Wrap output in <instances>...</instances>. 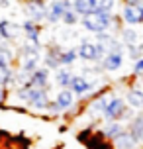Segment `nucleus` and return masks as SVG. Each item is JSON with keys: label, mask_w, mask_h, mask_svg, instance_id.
<instances>
[{"label": "nucleus", "mask_w": 143, "mask_h": 149, "mask_svg": "<svg viewBox=\"0 0 143 149\" xmlns=\"http://www.w3.org/2000/svg\"><path fill=\"white\" fill-rule=\"evenodd\" d=\"M121 18L118 20L114 14L108 12H92L88 16L81 18V26L90 33H102V31H112L116 28H121Z\"/></svg>", "instance_id": "1"}, {"label": "nucleus", "mask_w": 143, "mask_h": 149, "mask_svg": "<svg viewBox=\"0 0 143 149\" xmlns=\"http://www.w3.org/2000/svg\"><path fill=\"white\" fill-rule=\"evenodd\" d=\"M16 98L18 102L28 104L31 110H47L49 106V92L43 88H33V86H22L16 88Z\"/></svg>", "instance_id": "2"}, {"label": "nucleus", "mask_w": 143, "mask_h": 149, "mask_svg": "<svg viewBox=\"0 0 143 149\" xmlns=\"http://www.w3.org/2000/svg\"><path fill=\"white\" fill-rule=\"evenodd\" d=\"M39 61H41V51H39V45H33L31 41L26 39V43L20 47L18 53V69L24 73H33L39 67Z\"/></svg>", "instance_id": "3"}, {"label": "nucleus", "mask_w": 143, "mask_h": 149, "mask_svg": "<svg viewBox=\"0 0 143 149\" xmlns=\"http://www.w3.org/2000/svg\"><path fill=\"white\" fill-rule=\"evenodd\" d=\"M76 53H78V59L83 61H90V63H100V61L106 57L108 53V47H106L102 41H81L78 47H76Z\"/></svg>", "instance_id": "4"}, {"label": "nucleus", "mask_w": 143, "mask_h": 149, "mask_svg": "<svg viewBox=\"0 0 143 149\" xmlns=\"http://www.w3.org/2000/svg\"><path fill=\"white\" fill-rule=\"evenodd\" d=\"M124 57H126V53H124V45L121 47H114L110 51L106 53V57L100 61V69L106 71V73H116V71H120L121 65H124Z\"/></svg>", "instance_id": "5"}, {"label": "nucleus", "mask_w": 143, "mask_h": 149, "mask_svg": "<svg viewBox=\"0 0 143 149\" xmlns=\"http://www.w3.org/2000/svg\"><path fill=\"white\" fill-rule=\"evenodd\" d=\"M120 18L124 26H143V6L141 4H124Z\"/></svg>", "instance_id": "6"}, {"label": "nucleus", "mask_w": 143, "mask_h": 149, "mask_svg": "<svg viewBox=\"0 0 143 149\" xmlns=\"http://www.w3.org/2000/svg\"><path fill=\"white\" fill-rule=\"evenodd\" d=\"M112 96L114 94H110V92H96V98H92L90 102L86 104V114H88L90 118H94V120L102 118L106 106H108V102H110Z\"/></svg>", "instance_id": "7"}, {"label": "nucleus", "mask_w": 143, "mask_h": 149, "mask_svg": "<svg viewBox=\"0 0 143 149\" xmlns=\"http://www.w3.org/2000/svg\"><path fill=\"white\" fill-rule=\"evenodd\" d=\"M24 12L28 16V20H33V22H45L47 18V4L45 0H28L24 4Z\"/></svg>", "instance_id": "8"}, {"label": "nucleus", "mask_w": 143, "mask_h": 149, "mask_svg": "<svg viewBox=\"0 0 143 149\" xmlns=\"http://www.w3.org/2000/svg\"><path fill=\"white\" fill-rule=\"evenodd\" d=\"M71 8V0H51L47 4V24H59L63 20V14Z\"/></svg>", "instance_id": "9"}, {"label": "nucleus", "mask_w": 143, "mask_h": 149, "mask_svg": "<svg viewBox=\"0 0 143 149\" xmlns=\"http://www.w3.org/2000/svg\"><path fill=\"white\" fill-rule=\"evenodd\" d=\"M69 88L73 90L76 96H86L90 92H96L94 81H88L84 74H73V81L69 84Z\"/></svg>", "instance_id": "10"}, {"label": "nucleus", "mask_w": 143, "mask_h": 149, "mask_svg": "<svg viewBox=\"0 0 143 149\" xmlns=\"http://www.w3.org/2000/svg\"><path fill=\"white\" fill-rule=\"evenodd\" d=\"M0 28H2V36H4V41L12 43V41H18L20 36H24L22 24H16L12 20H0Z\"/></svg>", "instance_id": "11"}, {"label": "nucleus", "mask_w": 143, "mask_h": 149, "mask_svg": "<svg viewBox=\"0 0 143 149\" xmlns=\"http://www.w3.org/2000/svg\"><path fill=\"white\" fill-rule=\"evenodd\" d=\"M55 104L59 106L61 114H63V112H69L76 104V94L71 88H59L57 96H55Z\"/></svg>", "instance_id": "12"}, {"label": "nucleus", "mask_w": 143, "mask_h": 149, "mask_svg": "<svg viewBox=\"0 0 143 149\" xmlns=\"http://www.w3.org/2000/svg\"><path fill=\"white\" fill-rule=\"evenodd\" d=\"M120 39L126 47H133V45H141V33L137 31V26H124L120 28Z\"/></svg>", "instance_id": "13"}, {"label": "nucleus", "mask_w": 143, "mask_h": 149, "mask_svg": "<svg viewBox=\"0 0 143 149\" xmlns=\"http://www.w3.org/2000/svg\"><path fill=\"white\" fill-rule=\"evenodd\" d=\"M28 86L49 90V69H47V67H37L33 73H31L30 84H28Z\"/></svg>", "instance_id": "14"}, {"label": "nucleus", "mask_w": 143, "mask_h": 149, "mask_svg": "<svg viewBox=\"0 0 143 149\" xmlns=\"http://www.w3.org/2000/svg\"><path fill=\"white\" fill-rule=\"evenodd\" d=\"M22 30H24V36L28 41H31L33 45H39V33H41V28H39L37 22H33V20H24L22 22Z\"/></svg>", "instance_id": "15"}, {"label": "nucleus", "mask_w": 143, "mask_h": 149, "mask_svg": "<svg viewBox=\"0 0 143 149\" xmlns=\"http://www.w3.org/2000/svg\"><path fill=\"white\" fill-rule=\"evenodd\" d=\"M112 145H114V149H135L137 141H135V137L129 134V130H124L118 137L112 139Z\"/></svg>", "instance_id": "16"}, {"label": "nucleus", "mask_w": 143, "mask_h": 149, "mask_svg": "<svg viewBox=\"0 0 143 149\" xmlns=\"http://www.w3.org/2000/svg\"><path fill=\"white\" fill-rule=\"evenodd\" d=\"M126 102L133 110H143V88L141 86H131L126 92Z\"/></svg>", "instance_id": "17"}, {"label": "nucleus", "mask_w": 143, "mask_h": 149, "mask_svg": "<svg viewBox=\"0 0 143 149\" xmlns=\"http://www.w3.org/2000/svg\"><path fill=\"white\" fill-rule=\"evenodd\" d=\"M128 130H129V134L135 137L137 143H143V110H141V114H135L129 120Z\"/></svg>", "instance_id": "18"}, {"label": "nucleus", "mask_w": 143, "mask_h": 149, "mask_svg": "<svg viewBox=\"0 0 143 149\" xmlns=\"http://www.w3.org/2000/svg\"><path fill=\"white\" fill-rule=\"evenodd\" d=\"M61 53H63V49H59V47H49L45 51V57H43V63H45L47 69H57L61 67Z\"/></svg>", "instance_id": "19"}, {"label": "nucleus", "mask_w": 143, "mask_h": 149, "mask_svg": "<svg viewBox=\"0 0 143 149\" xmlns=\"http://www.w3.org/2000/svg\"><path fill=\"white\" fill-rule=\"evenodd\" d=\"M92 12H108L114 14V10L118 6V0H88Z\"/></svg>", "instance_id": "20"}, {"label": "nucleus", "mask_w": 143, "mask_h": 149, "mask_svg": "<svg viewBox=\"0 0 143 149\" xmlns=\"http://www.w3.org/2000/svg\"><path fill=\"white\" fill-rule=\"evenodd\" d=\"M124 130H126V127H124L121 122H106V126L100 130V134L104 135L106 139H110V141H112L114 137H118Z\"/></svg>", "instance_id": "21"}, {"label": "nucleus", "mask_w": 143, "mask_h": 149, "mask_svg": "<svg viewBox=\"0 0 143 149\" xmlns=\"http://www.w3.org/2000/svg\"><path fill=\"white\" fill-rule=\"evenodd\" d=\"M71 81H73V73L69 71V67H59L55 71V84L59 88H69Z\"/></svg>", "instance_id": "22"}, {"label": "nucleus", "mask_w": 143, "mask_h": 149, "mask_svg": "<svg viewBox=\"0 0 143 149\" xmlns=\"http://www.w3.org/2000/svg\"><path fill=\"white\" fill-rule=\"evenodd\" d=\"M6 43H8V41H4V43L0 45V67H12L14 61H16L12 49H10Z\"/></svg>", "instance_id": "23"}, {"label": "nucleus", "mask_w": 143, "mask_h": 149, "mask_svg": "<svg viewBox=\"0 0 143 149\" xmlns=\"http://www.w3.org/2000/svg\"><path fill=\"white\" fill-rule=\"evenodd\" d=\"M71 8L75 10L76 14L81 16H88L92 14V10H90V4H88V0H71Z\"/></svg>", "instance_id": "24"}, {"label": "nucleus", "mask_w": 143, "mask_h": 149, "mask_svg": "<svg viewBox=\"0 0 143 149\" xmlns=\"http://www.w3.org/2000/svg\"><path fill=\"white\" fill-rule=\"evenodd\" d=\"M76 59H78L76 49H65V51L61 53V67H71Z\"/></svg>", "instance_id": "25"}, {"label": "nucleus", "mask_w": 143, "mask_h": 149, "mask_svg": "<svg viewBox=\"0 0 143 149\" xmlns=\"http://www.w3.org/2000/svg\"><path fill=\"white\" fill-rule=\"evenodd\" d=\"M61 22L65 24V26H76V24H81V16L76 14L73 8H69L67 12L63 14V20Z\"/></svg>", "instance_id": "26"}, {"label": "nucleus", "mask_w": 143, "mask_h": 149, "mask_svg": "<svg viewBox=\"0 0 143 149\" xmlns=\"http://www.w3.org/2000/svg\"><path fill=\"white\" fill-rule=\"evenodd\" d=\"M128 55L129 59H133V61H137V59H141L143 57V45H133V47H128Z\"/></svg>", "instance_id": "27"}, {"label": "nucleus", "mask_w": 143, "mask_h": 149, "mask_svg": "<svg viewBox=\"0 0 143 149\" xmlns=\"http://www.w3.org/2000/svg\"><path fill=\"white\" fill-rule=\"evenodd\" d=\"M131 74H133L135 79H143V57H141V59H137V61H133Z\"/></svg>", "instance_id": "28"}, {"label": "nucleus", "mask_w": 143, "mask_h": 149, "mask_svg": "<svg viewBox=\"0 0 143 149\" xmlns=\"http://www.w3.org/2000/svg\"><path fill=\"white\" fill-rule=\"evenodd\" d=\"M6 98H8V88L4 84H0V106L6 104Z\"/></svg>", "instance_id": "29"}, {"label": "nucleus", "mask_w": 143, "mask_h": 149, "mask_svg": "<svg viewBox=\"0 0 143 149\" xmlns=\"http://www.w3.org/2000/svg\"><path fill=\"white\" fill-rule=\"evenodd\" d=\"M0 8H10V0H0Z\"/></svg>", "instance_id": "30"}, {"label": "nucleus", "mask_w": 143, "mask_h": 149, "mask_svg": "<svg viewBox=\"0 0 143 149\" xmlns=\"http://www.w3.org/2000/svg\"><path fill=\"white\" fill-rule=\"evenodd\" d=\"M124 4H141V0H121Z\"/></svg>", "instance_id": "31"}, {"label": "nucleus", "mask_w": 143, "mask_h": 149, "mask_svg": "<svg viewBox=\"0 0 143 149\" xmlns=\"http://www.w3.org/2000/svg\"><path fill=\"white\" fill-rule=\"evenodd\" d=\"M4 43V36H2V28H0V45Z\"/></svg>", "instance_id": "32"}, {"label": "nucleus", "mask_w": 143, "mask_h": 149, "mask_svg": "<svg viewBox=\"0 0 143 149\" xmlns=\"http://www.w3.org/2000/svg\"><path fill=\"white\" fill-rule=\"evenodd\" d=\"M139 82H141V88H143V79H139Z\"/></svg>", "instance_id": "33"}]
</instances>
